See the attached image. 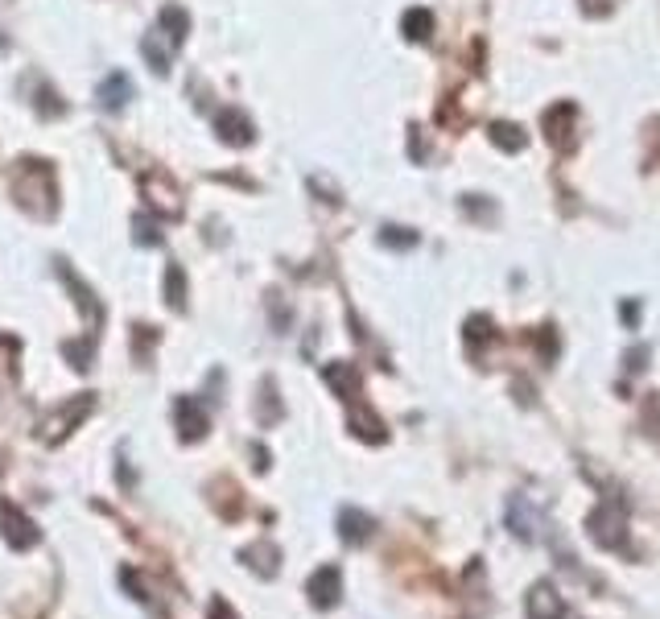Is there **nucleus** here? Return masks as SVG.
Here are the masks:
<instances>
[{
  "label": "nucleus",
  "instance_id": "12",
  "mask_svg": "<svg viewBox=\"0 0 660 619\" xmlns=\"http://www.w3.org/2000/svg\"><path fill=\"white\" fill-rule=\"evenodd\" d=\"M405 30H409V38H429V13H409L405 17Z\"/></svg>",
  "mask_w": 660,
  "mask_h": 619
},
{
  "label": "nucleus",
  "instance_id": "9",
  "mask_svg": "<svg viewBox=\"0 0 660 619\" xmlns=\"http://www.w3.org/2000/svg\"><path fill=\"white\" fill-rule=\"evenodd\" d=\"M339 537L347 545H363L372 537V516H363L360 508H343L339 513Z\"/></svg>",
  "mask_w": 660,
  "mask_h": 619
},
{
  "label": "nucleus",
  "instance_id": "13",
  "mask_svg": "<svg viewBox=\"0 0 660 619\" xmlns=\"http://www.w3.org/2000/svg\"><path fill=\"white\" fill-rule=\"evenodd\" d=\"M207 619H235V611L227 607L224 598H215V603H211V615H207Z\"/></svg>",
  "mask_w": 660,
  "mask_h": 619
},
{
  "label": "nucleus",
  "instance_id": "3",
  "mask_svg": "<svg viewBox=\"0 0 660 619\" xmlns=\"http://www.w3.org/2000/svg\"><path fill=\"white\" fill-rule=\"evenodd\" d=\"M215 132H219V140H227V145H248V140L256 137V124L244 116V112L224 107V112L215 116Z\"/></svg>",
  "mask_w": 660,
  "mask_h": 619
},
{
  "label": "nucleus",
  "instance_id": "7",
  "mask_svg": "<svg viewBox=\"0 0 660 619\" xmlns=\"http://www.w3.org/2000/svg\"><path fill=\"white\" fill-rule=\"evenodd\" d=\"M529 619H562V598L549 582H537L529 595Z\"/></svg>",
  "mask_w": 660,
  "mask_h": 619
},
{
  "label": "nucleus",
  "instance_id": "10",
  "mask_svg": "<svg viewBox=\"0 0 660 619\" xmlns=\"http://www.w3.org/2000/svg\"><path fill=\"white\" fill-rule=\"evenodd\" d=\"M186 30H190V17H186L178 4L161 9V30L157 33H165V38H170V50H178V46L186 42Z\"/></svg>",
  "mask_w": 660,
  "mask_h": 619
},
{
  "label": "nucleus",
  "instance_id": "4",
  "mask_svg": "<svg viewBox=\"0 0 660 619\" xmlns=\"http://www.w3.org/2000/svg\"><path fill=\"white\" fill-rule=\"evenodd\" d=\"M339 595H343V578H339V570L334 566H322L318 574L309 578V603H314V607H334V603H339Z\"/></svg>",
  "mask_w": 660,
  "mask_h": 619
},
{
  "label": "nucleus",
  "instance_id": "5",
  "mask_svg": "<svg viewBox=\"0 0 660 619\" xmlns=\"http://www.w3.org/2000/svg\"><path fill=\"white\" fill-rule=\"evenodd\" d=\"M128 99H132V79H128L124 71H112V75L99 83V107H104V112H120Z\"/></svg>",
  "mask_w": 660,
  "mask_h": 619
},
{
  "label": "nucleus",
  "instance_id": "6",
  "mask_svg": "<svg viewBox=\"0 0 660 619\" xmlns=\"http://www.w3.org/2000/svg\"><path fill=\"white\" fill-rule=\"evenodd\" d=\"M508 524L520 541H537V524H541V516H537V508L529 500H512L508 504Z\"/></svg>",
  "mask_w": 660,
  "mask_h": 619
},
{
  "label": "nucleus",
  "instance_id": "11",
  "mask_svg": "<svg viewBox=\"0 0 660 619\" xmlns=\"http://www.w3.org/2000/svg\"><path fill=\"white\" fill-rule=\"evenodd\" d=\"M165 293H170V306L182 310V298H186V289H182V268L173 265L170 268V277H165Z\"/></svg>",
  "mask_w": 660,
  "mask_h": 619
},
{
  "label": "nucleus",
  "instance_id": "2",
  "mask_svg": "<svg viewBox=\"0 0 660 619\" xmlns=\"http://www.w3.org/2000/svg\"><path fill=\"white\" fill-rule=\"evenodd\" d=\"M0 533H4V541L13 545V549H33L38 545V524L30 521L25 513H17L13 504H0Z\"/></svg>",
  "mask_w": 660,
  "mask_h": 619
},
{
  "label": "nucleus",
  "instance_id": "8",
  "mask_svg": "<svg viewBox=\"0 0 660 619\" xmlns=\"http://www.w3.org/2000/svg\"><path fill=\"white\" fill-rule=\"evenodd\" d=\"M178 426H182V438H203L207 434V409L194 401V396H186V401H178Z\"/></svg>",
  "mask_w": 660,
  "mask_h": 619
},
{
  "label": "nucleus",
  "instance_id": "1",
  "mask_svg": "<svg viewBox=\"0 0 660 619\" xmlns=\"http://www.w3.org/2000/svg\"><path fill=\"white\" fill-rule=\"evenodd\" d=\"M623 508L619 504H598L595 516H590V537H595L603 549H619L623 545V537H628V529H623Z\"/></svg>",
  "mask_w": 660,
  "mask_h": 619
}]
</instances>
